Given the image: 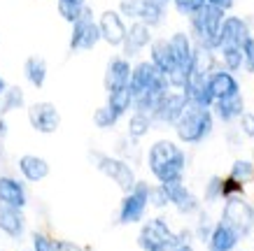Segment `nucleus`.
I'll return each instance as SVG.
<instances>
[{"mask_svg":"<svg viewBox=\"0 0 254 251\" xmlns=\"http://www.w3.org/2000/svg\"><path fill=\"white\" fill-rule=\"evenodd\" d=\"M59 2H77V5H84L86 0H59Z\"/></svg>","mask_w":254,"mask_h":251,"instance_id":"45","label":"nucleus"},{"mask_svg":"<svg viewBox=\"0 0 254 251\" xmlns=\"http://www.w3.org/2000/svg\"><path fill=\"white\" fill-rule=\"evenodd\" d=\"M33 249L35 251H56V242H52L47 235L42 233H35L33 235Z\"/></svg>","mask_w":254,"mask_h":251,"instance_id":"38","label":"nucleus"},{"mask_svg":"<svg viewBox=\"0 0 254 251\" xmlns=\"http://www.w3.org/2000/svg\"><path fill=\"white\" fill-rule=\"evenodd\" d=\"M161 86H170L168 77L161 75L156 65L152 61H142L138 63L131 72V82H128V89L133 93V100L140 98V96H145L147 91H152V89H161ZM173 89V86H170Z\"/></svg>","mask_w":254,"mask_h":251,"instance_id":"6","label":"nucleus"},{"mask_svg":"<svg viewBox=\"0 0 254 251\" xmlns=\"http://www.w3.org/2000/svg\"><path fill=\"white\" fill-rule=\"evenodd\" d=\"M229 175L233 177V179H238V182H243V184H247L250 179L254 177V165H252V160H245V158H240V160H236L231 165V172Z\"/></svg>","mask_w":254,"mask_h":251,"instance_id":"30","label":"nucleus"},{"mask_svg":"<svg viewBox=\"0 0 254 251\" xmlns=\"http://www.w3.org/2000/svg\"><path fill=\"white\" fill-rule=\"evenodd\" d=\"M189 105V100H187L185 91H180V89H170L163 100L159 102L154 112V121H161V123H168V126H175L177 119L182 116V112L187 109Z\"/></svg>","mask_w":254,"mask_h":251,"instance_id":"11","label":"nucleus"},{"mask_svg":"<svg viewBox=\"0 0 254 251\" xmlns=\"http://www.w3.org/2000/svg\"><path fill=\"white\" fill-rule=\"evenodd\" d=\"M23 72H26V79L33 84V86H42L47 79V63L45 58H40V56H31L26 65H23Z\"/></svg>","mask_w":254,"mask_h":251,"instance_id":"27","label":"nucleus"},{"mask_svg":"<svg viewBox=\"0 0 254 251\" xmlns=\"http://www.w3.org/2000/svg\"><path fill=\"white\" fill-rule=\"evenodd\" d=\"M250 35V26H247L240 16H226L222 23V33H219V47H243Z\"/></svg>","mask_w":254,"mask_h":251,"instance_id":"15","label":"nucleus"},{"mask_svg":"<svg viewBox=\"0 0 254 251\" xmlns=\"http://www.w3.org/2000/svg\"><path fill=\"white\" fill-rule=\"evenodd\" d=\"M215 114L222 119V121H233V119H240L245 114V100L243 96H231V98H222L215 100Z\"/></svg>","mask_w":254,"mask_h":251,"instance_id":"23","label":"nucleus"},{"mask_svg":"<svg viewBox=\"0 0 254 251\" xmlns=\"http://www.w3.org/2000/svg\"><path fill=\"white\" fill-rule=\"evenodd\" d=\"M100 40V26L93 21L91 9L86 7L84 14L72 23V33H70V49L72 51H89L98 45Z\"/></svg>","mask_w":254,"mask_h":251,"instance_id":"10","label":"nucleus"},{"mask_svg":"<svg viewBox=\"0 0 254 251\" xmlns=\"http://www.w3.org/2000/svg\"><path fill=\"white\" fill-rule=\"evenodd\" d=\"M166 191H168V198H170V205H175L177 212L182 214H191L198 209V200L193 198V193L187 189L182 182H175V184H163Z\"/></svg>","mask_w":254,"mask_h":251,"instance_id":"21","label":"nucleus"},{"mask_svg":"<svg viewBox=\"0 0 254 251\" xmlns=\"http://www.w3.org/2000/svg\"><path fill=\"white\" fill-rule=\"evenodd\" d=\"M149 202H152L154 207L170 205L168 191H166V186H163V184H156V186H152V191H149Z\"/></svg>","mask_w":254,"mask_h":251,"instance_id":"36","label":"nucleus"},{"mask_svg":"<svg viewBox=\"0 0 254 251\" xmlns=\"http://www.w3.org/2000/svg\"><path fill=\"white\" fill-rule=\"evenodd\" d=\"M0 230L7 233L12 237H19L23 230V219H21V212L16 207H9V205H0Z\"/></svg>","mask_w":254,"mask_h":251,"instance_id":"25","label":"nucleus"},{"mask_svg":"<svg viewBox=\"0 0 254 251\" xmlns=\"http://www.w3.org/2000/svg\"><path fill=\"white\" fill-rule=\"evenodd\" d=\"M173 251H193V249H191V244L189 242H182V244H177Z\"/></svg>","mask_w":254,"mask_h":251,"instance_id":"43","label":"nucleus"},{"mask_svg":"<svg viewBox=\"0 0 254 251\" xmlns=\"http://www.w3.org/2000/svg\"><path fill=\"white\" fill-rule=\"evenodd\" d=\"M0 205H9L16 209L26 205V191L21 182H16L12 177H0Z\"/></svg>","mask_w":254,"mask_h":251,"instance_id":"22","label":"nucleus"},{"mask_svg":"<svg viewBox=\"0 0 254 251\" xmlns=\"http://www.w3.org/2000/svg\"><path fill=\"white\" fill-rule=\"evenodd\" d=\"M147 165H149L152 175L156 177L159 184H175L182 182V175H185L187 167V156L175 142L159 140V142L149 147Z\"/></svg>","mask_w":254,"mask_h":251,"instance_id":"1","label":"nucleus"},{"mask_svg":"<svg viewBox=\"0 0 254 251\" xmlns=\"http://www.w3.org/2000/svg\"><path fill=\"white\" fill-rule=\"evenodd\" d=\"M91 160H93V165L98 167L103 175L108 177V179H112V182H115L122 191H126V193H128V191L138 184L133 167L128 165L126 160L115 158V156H108V153H100V151H93L91 153Z\"/></svg>","mask_w":254,"mask_h":251,"instance_id":"5","label":"nucleus"},{"mask_svg":"<svg viewBox=\"0 0 254 251\" xmlns=\"http://www.w3.org/2000/svg\"><path fill=\"white\" fill-rule=\"evenodd\" d=\"M152 123H154V119L149 114H145V112H133L131 119H128V135H131L133 140L145 137L147 133H149V128H152Z\"/></svg>","mask_w":254,"mask_h":251,"instance_id":"28","label":"nucleus"},{"mask_svg":"<svg viewBox=\"0 0 254 251\" xmlns=\"http://www.w3.org/2000/svg\"><path fill=\"white\" fill-rule=\"evenodd\" d=\"M243 56H245V70L254 72V38H250L243 45Z\"/></svg>","mask_w":254,"mask_h":251,"instance_id":"39","label":"nucleus"},{"mask_svg":"<svg viewBox=\"0 0 254 251\" xmlns=\"http://www.w3.org/2000/svg\"><path fill=\"white\" fill-rule=\"evenodd\" d=\"M84 5H77V2H59V14L65 19V21L75 23L79 16L84 14Z\"/></svg>","mask_w":254,"mask_h":251,"instance_id":"34","label":"nucleus"},{"mask_svg":"<svg viewBox=\"0 0 254 251\" xmlns=\"http://www.w3.org/2000/svg\"><path fill=\"white\" fill-rule=\"evenodd\" d=\"M19 170H21V175L28 182H40V179H45L49 175L47 160L40 158V156H33V153H26V156L19 158Z\"/></svg>","mask_w":254,"mask_h":251,"instance_id":"24","label":"nucleus"},{"mask_svg":"<svg viewBox=\"0 0 254 251\" xmlns=\"http://www.w3.org/2000/svg\"><path fill=\"white\" fill-rule=\"evenodd\" d=\"M117 121H119V116H117L108 105H105V107H98V109L93 112V123H96L98 128H103V130H105V128H112Z\"/></svg>","mask_w":254,"mask_h":251,"instance_id":"32","label":"nucleus"},{"mask_svg":"<svg viewBox=\"0 0 254 251\" xmlns=\"http://www.w3.org/2000/svg\"><path fill=\"white\" fill-rule=\"evenodd\" d=\"M119 12L122 16H128L133 21L159 26L166 16V5H163V0H122Z\"/></svg>","mask_w":254,"mask_h":251,"instance_id":"8","label":"nucleus"},{"mask_svg":"<svg viewBox=\"0 0 254 251\" xmlns=\"http://www.w3.org/2000/svg\"><path fill=\"white\" fill-rule=\"evenodd\" d=\"M222 51V63L229 72H236L245 65V56H243V47H219Z\"/></svg>","mask_w":254,"mask_h":251,"instance_id":"29","label":"nucleus"},{"mask_svg":"<svg viewBox=\"0 0 254 251\" xmlns=\"http://www.w3.org/2000/svg\"><path fill=\"white\" fill-rule=\"evenodd\" d=\"M173 2H175L177 12H180V14H185V16L198 14L200 9L208 5V0H173Z\"/></svg>","mask_w":254,"mask_h":251,"instance_id":"33","label":"nucleus"},{"mask_svg":"<svg viewBox=\"0 0 254 251\" xmlns=\"http://www.w3.org/2000/svg\"><path fill=\"white\" fill-rule=\"evenodd\" d=\"M149 191H152V186L147 182H138L126 193V198L122 200V207H119V223H124V226L138 223L145 216V209L149 205Z\"/></svg>","mask_w":254,"mask_h":251,"instance_id":"9","label":"nucleus"},{"mask_svg":"<svg viewBox=\"0 0 254 251\" xmlns=\"http://www.w3.org/2000/svg\"><path fill=\"white\" fill-rule=\"evenodd\" d=\"M185 235L187 233L175 235L163 219H149L140 230L138 244L142 251H173L177 244L185 242Z\"/></svg>","mask_w":254,"mask_h":251,"instance_id":"4","label":"nucleus"},{"mask_svg":"<svg viewBox=\"0 0 254 251\" xmlns=\"http://www.w3.org/2000/svg\"><path fill=\"white\" fill-rule=\"evenodd\" d=\"M208 5H212V7H219V9H231L233 7V0H208Z\"/></svg>","mask_w":254,"mask_h":251,"instance_id":"41","label":"nucleus"},{"mask_svg":"<svg viewBox=\"0 0 254 251\" xmlns=\"http://www.w3.org/2000/svg\"><path fill=\"white\" fill-rule=\"evenodd\" d=\"M222 221L229 223L240 237H247L250 230L254 226V207L243 200L240 196H233V198H226V205H224L222 212Z\"/></svg>","mask_w":254,"mask_h":251,"instance_id":"7","label":"nucleus"},{"mask_svg":"<svg viewBox=\"0 0 254 251\" xmlns=\"http://www.w3.org/2000/svg\"><path fill=\"white\" fill-rule=\"evenodd\" d=\"M131 72H133L131 63L126 61L124 56H115V58L108 63V70H105V89H108V93L128 86Z\"/></svg>","mask_w":254,"mask_h":251,"instance_id":"17","label":"nucleus"},{"mask_svg":"<svg viewBox=\"0 0 254 251\" xmlns=\"http://www.w3.org/2000/svg\"><path fill=\"white\" fill-rule=\"evenodd\" d=\"M240 130H243V135L254 137V114L245 112V114L240 116Z\"/></svg>","mask_w":254,"mask_h":251,"instance_id":"40","label":"nucleus"},{"mask_svg":"<svg viewBox=\"0 0 254 251\" xmlns=\"http://www.w3.org/2000/svg\"><path fill=\"white\" fill-rule=\"evenodd\" d=\"M152 26H147L142 21H135L133 26H128V33H126V40H124V53L126 56H138L145 47L152 45Z\"/></svg>","mask_w":254,"mask_h":251,"instance_id":"19","label":"nucleus"},{"mask_svg":"<svg viewBox=\"0 0 254 251\" xmlns=\"http://www.w3.org/2000/svg\"><path fill=\"white\" fill-rule=\"evenodd\" d=\"M98 26H100V38L105 40L108 45L112 47H119L124 45V40H126V23H124V16L122 12H115V9H105L98 19Z\"/></svg>","mask_w":254,"mask_h":251,"instance_id":"12","label":"nucleus"},{"mask_svg":"<svg viewBox=\"0 0 254 251\" xmlns=\"http://www.w3.org/2000/svg\"><path fill=\"white\" fill-rule=\"evenodd\" d=\"M210 75H200V72H193L189 77V82L187 86L182 89L187 96V100L191 102V105H198V107H212L215 105V96L210 91V82H208Z\"/></svg>","mask_w":254,"mask_h":251,"instance_id":"13","label":"nucleus"},{"mask_svg":"<svg viewBox=\"0 0 254 251\" xmlns=\"http://www.w3.org/2000/svg\"><path fill=\"white\" fill-rule=\"evenodd\" d=\"M21 105H23V91L19 86H9L5 96H2V114L12 112V109H19Z\"/></svg>","mask_w":254,"mask_h":251,"instance_id":"31","label":"nucleus"},{"mask_svg":"<svg viewBox=\"0 0 254 251\" xmlns=\"http://www.w3.org/2000/svg\"><path fill=\"white\" fill-rule=\"evenodd\" d=\"M208 82H210V91H212L215 100L231 98V96H238L240 93L238 79H236L233 72H229V70H212L208 77Z\"/></svg>","mask_w":254,"mask_h":251,"instance_id":"18","label":"nucleus"},{"mask_svg":"<svg viewBox=\"0 0 254 251\" xmlns=\"http://www.w3.org/2000/svg\"><path fill=\"white\" fill-rule=\"evenodd\" d=\"M108 107L115 112L117 116H124L133 107L131 89H128V86H124V89H117V91H110L108 93Z\"/></svg>","mask_w":254,"mask_h":251,"instance_id":"26","label":"nucleus"},{"mask_svg":"<svg viewBox=\"0 0 254 251\" xmlns=\"http://www.w3.org/2000/svg\"><path fill=\"white\" fill-rule=\"evenodd\" d=\"M177 137L187 142V145H198L205 137L212 133V112L208 107L198 105H187V109L182 112V116L175 123Z\"/></svg>","mask_w":254,"mask_h":251,"instance_id":"2","label":"nucleus"},{"mask_svg":"<svg viewBox=\"0 0 254 251\" xmlns=\"http://www.w3.org/2000/svg\"><path fill=\"white\" fill-rule=\"evenodd\" d=\"M243 191H245V184L238 182V179H233L231 175L224 179V189H222V196L224 198H233V196H243Z\"/></svg>","mask_w":254,"mask_h":251,"instance_id":"37","label":"nucleus"},{"mask_svg":"<svg viewBox=\"0 0 254 251\" xmlns=\"http://www.w3.org/2000/svg\"><path fill=\"white\" fill-rule=\"evenodd\" d=\"M224 9L205 5L198 14L191 16V35L196 40V47L210 49L215 51L219 49V33H222V23H224Z\"/></svg>","mask_w":254,"mask_h":251,"instance_id":"3","label":"nucleus"},{"mask_svg":"<svg viewBox=\"0 0 254 251\" xmlns=\"http://www.w3.org/2000/svg\"><path fill=\"white\" fill-rule=\"evenodd\" d=\"M222 189H224V179H222V177H210L208 184H205V200H208V202H215V200L224 198Z\"/></svg>","mask_w":254,"mask_h":251,"instance_id":"35","label":"nucleus"},{"mask_svg":"<svg viewBox=\"0 0 254 251\" xmlns=\"http://www.w3.org/2000/svg\"><path fill=\"white\" fill-rule=\"evenodd\" d=\"M168 42H170V47H173V53H175L180 70L191 77V72H193V56H196V47H193L191 38H189L187 33H175Z\"/></svg>","mask_w":254,"mask_h":251,"instance_id":"16","label":"nucleus"},{"mask_svg":"<svg viewBox=\"0 0 254 251\" xmlns=\"http://www.w3.org/2000/svg\"><path fill=\"white\" fill-rule=\"evenodd\" d=\"M56 251H82V249L72 242H56Z\"/></svg>","mask_w":254,"mask_h":251,"instance_id":"42","label":"nucleus"},{"mask_svg":"<svg viewBox=\"0 0 254 251\" xmlns=\"http://www.w3.org/2000/svg\"><path fill=\"white\" fill-rule=\"evenodd\" d=\"M238 242H240L238 233H236L229 223L219 221L215 228H212V235H210V240H208V249L210 251H233L238 247Z\"/></svg>","mask_w":254,"mask_h":251,"instance_id":"20","label":"nucleus"},{"mask_svg":"<svg viewBox=\"0 0 254 251\" xmlns=\"http://www.w3.org/2000/svg\"><path fill=\"white\" fill-rule=\"evenodd\" d=\"M5 133H7V123L0 119V135H5Z\"/></svg>","mask_w":254,"mask_h":251,"instance_id":"44","label":"nucleus"},{"mask_svg":"<svg viewBox=\"0 0 254 251\" xmlns=\"http://www.w3.org/2000/svg\"><path fill=\"white\" fill-rule=\"evenodd\" d=\"M7 91V86H5V82H2V77H0V93Z\"/></svg>","mask_w":254,"mask_h":251,"instance_id":"46","label":"nucleus"},{"mask_svg":"<svg viewBox=\"0 0 254 251\" xmlns=\"http://www.w3.org/2000/svg\"><path fill=\"white\" fill-rule=\"evenodd\" d=\"M28 121L38 133H54L61 123V116L52 102H38L28 109Z\"/></svg>","mask_w":254,"mask_h":251,"instance_id":"14","label":"nucleus"}]
</instances>
